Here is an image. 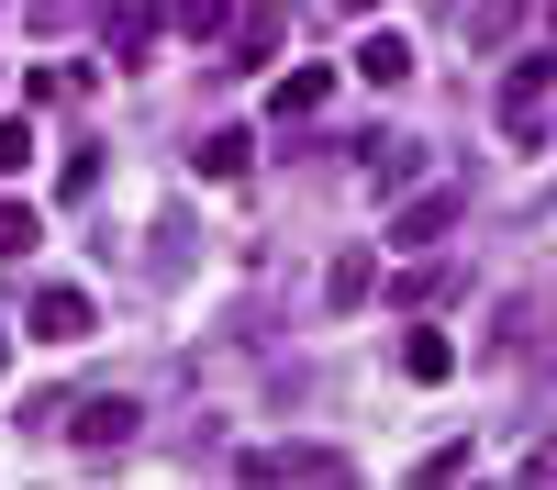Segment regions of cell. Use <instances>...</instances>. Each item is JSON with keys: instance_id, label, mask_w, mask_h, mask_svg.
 Wrapping results in <instances>:
<instances>
[{"instance_id": "5bb4252c", "label": "cell", "mask_w": 557, "mask_h": 490, "mask_svg": "<svg viewBox=\"0 0 557 490\" xmlns=\"http://www.w3.org/2000/svg\"><path fill=\"white\" fill-rule=\"evenodd\" d=\"M246 167H257V134H246V123L201 134V178H246Z\"/></svg>"}, {"instance_id": "52a82bcc", "label": "cell", "mask_w": 557, "mask_h": 490, "mask_svg": "<svg viewBox=\"0 0 557 490\" xmlns=\"http://www.w3.org/2000/svg\"><path fill=\"white\" fill-rule=\"evenodd\" d=\"M368 301H401V312H446V301H457V267H446V256H412L401 279H391V290H368Z\"/></svg>"}, {"instance_id": "e0dca14e", "label": "cell", "mask_w": 557, "mask_h": 490, "mask_svg": "<svg viewBox=\"0 0 557 490\" xmlns=\"http://www.w3.org/2000/svg\"><path fill=\"white\" fill-rule=\"evenodd\" d=\"M45 246V212L34 201H0V256H34Z\"/></svg>"}, {"instance_id": "ac0fdd59", "label": "cell", "mask_w": 557, "mask_h": 490, "mask_svg": "<svg viewBox=\"0 0 557 490\" xmlns=\"http://www.w3.org/2000/svg\"><path fill=\"white\" fill-rule=\"evenodd\" d=\"M323 301L357 312V301H368V256H335V267H323Z\"/></svg>"}, {"instance_id": "9a60e30c", "label": "cell", "mask_w": 557, "mask_h": 490, "mask_svg": "<svg viewBox=\"0 0 557 490\" xmlns=\"http://www.w3.org/2000/svg\"><path fill=\"white\" fill-rule=\"evenodd\" d=\"M168 23L190 45H223V34H235V0H168Z\"/></svg>"}, {"instance_id": "ba28073f", "label": "cell", "mask_w": 557, "mask_h": 490, "mask_svg": "<svg viewBox=\"0 0 557 490\" xmlns=\"http://www.w3.org/2000/svg\"><path fill=\"white\" fill-rule=\"evenodd\" d=\"M491 345H502V368H546V301L524 290L513 312H502V335H491Z\"/></svg>"}, {"instance_id": "6da1fadb", "label": "cell", "mask_w": 557, "mask_h": 490, "mask_svg": "<svg viewBox=\"0 0 557 490\" xmlns=\"http://www.w3.org/2000/svg\"><path fill=\"white\" fill-rule=\"evenodd\" d=\"M235 479H246V490H335L346 457H335V445H246Z\"/></svg>"}, {"instance_id": "44dd1931", "label": "cell", "mask_w": 557, "mask_h": 490, "mask_svg": "<svg viewBox=\"0 0 557 490\" xmlns=\"http://www.w3.org/2000/svg\"><path fill=\"white\" fill-rule=\"evenodd\" d=\"M335 12H380V0H335Z\"/></svg>"}, {"instance_id": "3957f363", "label": "cell", "mask_w": 557, "mask_h": 490, "mask_svg": "<svg viewBox=\"0 0 557 490\" xmlns=\"http://www.w3.org/2000/svg\"><path fill=\"white\" fill-rule=\"evenodd\" d=\"M134 435H146V401H134V390H101V401H78V413H67V445H78V457H112V445H134Z\"/></svg>"}, {"instance_id": "4fadbf2b", "label": "cell", "mask_w": 557, "mask_h": 490, "mask_svg": "<svg viewBox=\"0 0 557 490\" xmlns=\"http://www.w3.org/2000/svg\"><path fill=\"white\" fill-rule=\"evenodd\" d=\"M89 78H101V67H78V56H67V67H34V78H23V101H34V112H67Z\"/></svg>"}, {"instance_id": "ffe728a7", "label": "cell", "mask_w": 557, "mask_h": 490, "mask_svg": "<svg viewBox=\"0 0 557 490\" xmlns=\"http://www.w3.org/2000/svg\"><path fill=\"white\" fill-rule=\"evenodd\" d=\"M12 167H34V123H0V178Z\"/></svg>"}, {"instance_id": "7402d4cb", "label": "cell", "mask_w": 557, "mask_h": 490, "mask_svg": "<svg viewBox=\"0 0 557 490\" xmlns=\"http://www.w3.org/2000/svg\"><path fill=\"white\" fill-rule=\"evenodd\" d=\"M0 368H12V335H0Z\"/></svg>"}, {"instance_id": "2e32d148", "label": "cell", "mask_w": 557, "mask_h": 490, "mask_svg": "<svg viewBox=\"0 0 557 490\" xmlns=\"http://www.w3.org/2000/svg\"><path fill=\"white\" fill-rule=\"evenodd\" d=\"M368 167H380V190H412L424 156H412V134H368Z\"/></svg>"}, {"instance_id": "9c48e42d", "label": "cell", "mask_w": 557, "mask_h": 490, "mask_svg": "<svg viewBox=\"0 0 557 490\" xmlns=\"http://www.w3.org/2000/svg\"><path fill=\"white\" fill-rule=\"evenodd\" d=\"M323 101H335V67H290V78L268 89V112H278V123H312Z\"/></svg>"}, {"instance_id": "d6986e66", "label": "cell", "mask_w": 557, "mask_h": 490, "mask_svg": "<svg viewBox=\"0 0 557 490\" xmlns=\"http://www.w3.org/2000/svg\"><path fill=\"white\" fill-rule=\"evenodd\" d=\"M524 12H535V0H480V23H469V34H480V45H513Z\"/></svg>"}, {"instance_id": "30bf717a", "label": "cell", "mask_w": 557, "mask_h": 490, "mask_svg": "<svg viewBox=\"0 0 557 490\" xmlns=\"http://www.w3.org/2000/svg\"><path fill=\"white\" fill-rule=\"evenodd\" d=\"M446 368H457V345L435 335V312H412V335H401V379H424V390H435Z\"/></svg>"}, {"instance_id": "8992f818", "label": "cell", "mask_w": 557, "mask_h": 490, "mask_svg": "<svg viewBox=\"0 0 557 490\" xmlns=\"http://www.w3.org/2000/svg\"><path fill=\"white\" fill-rule=\"evenodd\" d=\"M23 324H34L45 345H89V324H101V301H89V290H34V312H23Z\"/></svg>"}, {"instance_id": "5b68a950", "label": "cell", "mask_w": 557, "mask_h": 490, "mask_svg": "<svg viewBox=\"0 0 557 490\" xmlns=\"http://www.w3.org/2000/svg\"><path fill=\"white\" fill-rule=\"evenodd\" d=\"M278 45H290V0H246V34H223V56L235 67H278Z\"/></svg>"}, {"instance_id": "7c38bea8", "label": "cell", "mask_w": 557, "mask_h": 490, "mask_svg": "<svg viewBox=\"0 0 557 490\" xmlns=\"http://www.w3.org/2000/svg\"><path fill=\"white\" fill-rule=\"evenodd\" d=\"M357 78H368V89H401V78H412V45H401V34H368V45H357Z\"/></svg>"}, {"instance_id": "277c9868", "label": "cell", "mask_w": 557, "mask_h": 490, "mask_svg": "<svg viewBox=\"0 0 557 490\" xmlns=\"http://www.w3.org/2000/svg\"><path fill=\"white\" fill-rule=\"evenodd\" d=\"M446 223H457V190H401L391 201V246L424 256V246H446Z\"/></svg>"}, {"instance_id": "8fae6325", "label": "cell", "mask_w": 557, "mask_h": 490, "mask_svg": "<svg viewBox=\"0 0 557 490\" xmlns=\"http://www.w3.org/2000/svg\"><path fill=\"white\" fill-rule=\"evenodd\" d=\"M157 56V12L146 0H112V67H146Z\"/></svg>"}, {"instance_id": "7a4b0ae2", "label": "cell", "mask_w": 557, "mask_h": 490, "mask_svg": "<svg viewBox=\"0 0 557 490\" xmlns=\"http://www.w3.org/2000/svg\"><path fill=\"white\" fill-rule=\"evenodd\" d=\"M546 78H557V67H546V45H524V56L502 67V101H491V112H502V134H513L524 156L546 146Z\"/></svg>"}]
</instances>
